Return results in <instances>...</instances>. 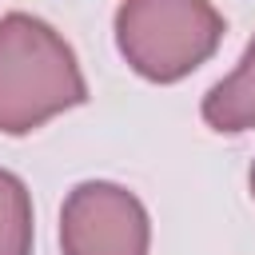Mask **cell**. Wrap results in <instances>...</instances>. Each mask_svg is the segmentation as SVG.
<instances>
[{"label": "cell", "mask_w": 255, "mask_h": 255, "mask_svg": "<svg viewBox=\"0 0 255 255\" xmlns=\"http://www.w3.org/2000/svg\"><path fill=\"white\" fill-rule=\"evenodd\" d=\"M88 104L72 44L32 12L0 16V135H28Z\"/></svg>", "instance_id": "obj_1"}, {"label": "cell", "mask_w": 255, "mask_h": 255, "mask_svg": "<svg viewBox=\"0 0 255 255\" xmlns=\"http://www.w3.org/2000/svg\"><path fill=\"white\" fill-rule=\"evenodd\" d=\"M112 28L135 76L179 84L219 52L227 20L211 0H120Z\"/></svg>", "instance_id": "obj_2"}, {"label": "cell", "mask_w": 255, "mask_h": 255, "mask_svg": "<svg viewBox=\"0 0 255 255\" xmlns=\"http://www.w3.org/2000/svg\"><path fill=\"white\" fill-rule=\"evenodd\" d=\"M60 251L64 255H147L151 219L135 191L84 179L60 207Z\"/></svg>", "instance_id": "obj_3"}, {"label": "cell", "mask_w": 255, "mask_h": 255, "mask_svg": "<svg viewBox=\"0 0 255 255\" xmlns=\"http://www.w3.org/2000/svg\"><path fill=\"white\" fill-rule=\"evenodd\" d=\"M199 116L219 135H239L255 128V40L247 44L243 60L203 96Z\"/></svg>", "instance_id": "obj_4"}, {"label": "cell", "mask_w": 255, "mask_h": 255, "mask_svg": "<svg viewBox=\"0 0 255 255\" xmlns=\"http://www.w3.org/2000/svg\"><path fill=\"white\" fill-rule=\"evenodd\" d=\"M36 239V215H32V195L28 183L0 167V255H32Z\"/></svg>", "instance_id": "obj_5"}, {"label": "cell", "mask_w": 255, "mask_h": 255, "mask_svg": "<svg viewBox=\"0 0 255 255\" xmlns=\"http://www.w3.org/2000/svg\"><path fill=\"white\" fill-rule=\"evenodd\" d=\"M247 187H251V199H255V163H251V171H247Z\"/></svg>", "instance_id": "obj_6"}]
</instances>
